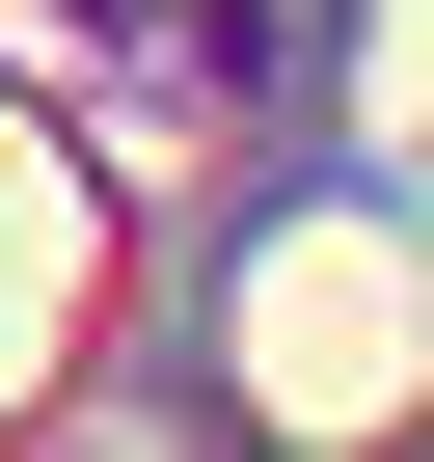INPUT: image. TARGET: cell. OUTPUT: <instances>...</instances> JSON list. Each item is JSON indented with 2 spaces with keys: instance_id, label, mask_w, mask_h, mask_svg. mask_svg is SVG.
I'll list each match as a JSON object with an SVG mask.
<instances>
[{
  "instance_id": "cell-1",
  "label": "cell",
  "mask_w": 434,
  "mask_h": 462,
  "mask_svg": "<svg viewBox=\"0 0 434 462\" xmlns=\"http://www.w3.org/2000/svg\"><path fill=\"white\" fill-rule=\"evenodd\" d=\"M28 300H55V190L0 163V354H28Z\"/></svg>"
}]
</instances>
